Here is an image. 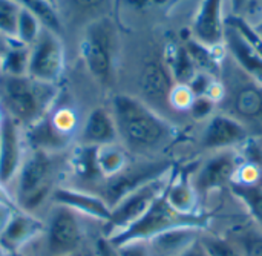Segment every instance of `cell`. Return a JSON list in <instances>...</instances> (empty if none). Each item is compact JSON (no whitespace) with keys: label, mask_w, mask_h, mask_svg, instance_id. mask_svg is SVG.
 Listing matches in <instances>:
<instances>
[{"label":"cell","mask_w":262,"mask_h":256,"mask_svg":"<svg viewBox=\"0 0 262 256\" xmlns=\"http://www.w3.org/2000/svg\"><path fill=\"white\" fill-rule=\"evenodd\" d=\"M120 256H154L149 241H130L117 247Z\"/></svg>","instance_id":"33"},{"label":"cell","mask_w":262,"mask_h":256,"mask_svg":"<svg viewBox=\"0 0 262 256\" xmlns=\"http://www.w3.org/2000/svg\"><path fill=\"white\" fill-rule=\"evenodd\" d=\"M95 161L101 178L107 180L118 175L132 160L120 143H114L95 147Z\"/></svg>","instance_id":"23"},{"label":"cell","mask_w":262,"mask_h":256,"mask_svg":"<svg viewBox=\"0 0 262 256\" xmlns=\"http://www.w3.org/2000/svg\"><path fill=\"white\" fill-rule=\"evenodd\" d=\"M221 112L244 124L253 138L262 137V84L255 80H233L223 92Z\"/></svg>","instance_id":"8"},{"label":"cell","mask_w":262,"mask_h":256,"mask_svg":"<svg viewBox=\"0 0 262 256\" xmlns=\"http://www.w3.org/2000/svg\"><path fill=\"white\" fill-rule=\"evenodd\" d=\"M210 224L209 215H184L177 212L167 203L164 192L150 204V207L129 227L120 233L107 238L115 247L130 243V241H149L154 237L177 227H198L207 230Z\"/></svg>","instance_id":"4"},{"label":"cell","mask_w":262,"mask_h":256,"mask_svg":"<svg viewBox=\"0 0 262 256\" xmlns=\"http://www.w3.org/2000/svg\"><path fill=\"white\" fill-rule=\"evenodd\" d=\"M45 232V220L15 209L0 233V246L9 255H18L25 247L37 241Z\"/></svg>","instance_id":"16"},{"label":"cell","mask_w":262,"mask_h":256,"mask_svg":"<svg viewBox=\"0 0 262 256\" xmlns=\"http://www.w3.org/2000/svg\"><path fill=\"white\" fill-rule=\"evenodd\" d=\"M26 152L23 127L6 117L0 129V183L8 189L17 177Z\"/></svg>","instance_id":"14"},{"label":"cell","mask_w":262,"mask_h":256,"mask_svg":"<svg viewBox=\"0 0 262 256\" xmlns=\"http://www.w3.org/2000/svg\"><path fill=\"white\" fill-rule=\"evenodd\" d=\"M193 34L204 46H218L224 40L223 0H204L193 22Z\"/></svg>","instance_id":"18"},{"label":"cell","mask_w":262,"mask_h":256,"mask_svg":"<svg viewBox=\"0 0 262 256\" xmlns=\"http://www.w3.org/2000/svg\"><path fill=\"white\" fill-rule=\"evenodd\" d=\"M41 29L43 26L40 25V22L26 8L21 6L17 25V41L25 46H31L38 38Z\"/></svg>","instance_id":"31"},{"label":"cell","mask_w":262,"mask_h":256,"mask_svg":"<svg viewBox=\"0 0 262 256\" xmlns=\"http://www.w3.org/2000/svg\"><path fill=\"white\" fill-rule=\"evenodd\" d=\"M49 2H52V3H55V5H57V0H49Z\"/></svg>","instance_id":"44"},{"label":"cell","mask_w":262,"mask_h":256,"mask_svg":"<svg viewBox=\"0 0 262 256\" xmlns=\"http://www.w3.org/2000/svg\"><path fill=\"white\" fill-rule=\"evenodd\" d=\"M203 232L198 227H177L154 237L149 244L154 256H180L200 240Z\"/></svg>","instance_id":"19"},{"label":"cell","mask_w":262,"mask_h":256,"mask_svg":"<svg viewBox=\"0 0 262 256\" xmlns=\"http://www.w3.org/2000/svg\"><path fill=\"white\" fill-rule=\"evenodd\" d=\"M92 250L95 256H120L117 252V247L104 237V235H100L94 244H92Z\"/></svg>","instance_id":"34"},{"label":"cell","mask_w":262,"mask_h":256,"mask_svg":"<svg viewBox=\"0 0 262 256\" xmlns=\"http://www.w3.org/2000/svg\"><path fill=\"white\" fill-rule=\"evenodd\" d=\"M164 197L170 207L184 215H196L200 206V197L192 184V180L186 174L170 177V181L164 190Z\"/></svg>","instance_id":"20"},{"label":"cell","mask_w":262,"mask_h":256,"mask_svg":"<svg viewBox=\"0 0 262 256\" xmlns=\"http://www.w3.org/2000/svg\"><path fill=\"white\" fill-rule=\"evenodd\" d=\"M64 71V45L61 35L41 29L38 38L29 46L28 75L43 81L57 84Z\"/></svg>","instance_id":"11"},{"label":"cell","mask_w":262,"mask_h":256,"mask_svg":"<svg viewBox=\"0 0 262 256\" xmlns=\"http://www.w3.org/2000/svg\"><path fill=\"white\" fill-rule=\"evenodd\" d=\"M48 118L60 135L75 143L81 123L72 108H68V106L57 108L48 114Z\"/></svg>","instance_id":"28"},{"label":"cell","mask_w":262,"mask_h":256,"mask_svg":"<svg viewBox=\"0 0 262 256\" xmlns=\"http://www.w3.org/2000/svg\"><path fill=\"white\" fill-rule=\"evenodd\" d=\"M14 210H15V209L11 207V206L0 204V233H2L3 229L6 227V224H8V221H9V218H11V215H12Z\"/></svg>","instance_id":"35"},{"label":"cell","mask_w":262,"mask_h":256,"mask_svg":"<svg viewBox=\"0 0 262 256\" xmlns=\"http://www.w3.org/2000/svg\"><path fill=\"white\" fill-rule=\"evenodd\" d=\"M21 5L17 0H0V34L17 41V25Z\"/></svg>","instance_id":"29"},{"label":"cell","mask_w":262,"mask_h":256,"mask_svg":"<svg viewBox=\"0 0 262 256\" xmlns=\"http://www.w3.org/2000/svg\"><path fill=\"white\" fill-rule=\"evenodd\" d=\"M200 243L210 256H243L236 244L226 237H216L204 230L200 237Z\"/></svg>","instance_id":"30"},{"label":"cell","mask_w":262,"mask_h":256,"mask_svg":"<svg viewBox=\"0 0 262 256\" xmlns=\"http://www.w3.org/2000/svg\"><path fill=\"white\" fill-rule=\"evenodd\" d=\"M106 5L107 0H57V8L60 11L63 25L66 18H72L88 26L89 23L106 17L101 12Z\"/></svg>","instance_id":"22"},{"label":"cell","mask_w":262,"mask_h":256,"mask_svg":"<svg viewBox=\"0 0 262 256\" xmlns=\"http://www.w3.org/2000/svg\"><path fill=\"white\" fill-rule=\"evenodd\" d=\"M109 109L115 120L118 143L130 157L158 158L175 140V126L132 94H115Z\"/></svg>","instance_id":"1"},{"label":"cell","mask_w":262,"mask_h":256,"mask_svg":"<svg viewBox=\"0 0 262 256\" xmlns=\"http://www.w3.org/2000/svg\"><path fill=\"white\" fill-rule=\"evenodd\" d=\"M84 256H95L94 250H92V247H91V249H88V250H84Z\"/></svg>","instance_id":"40"},{"label":"cell","mask_w":262,"mask_h":256,"mask_svg":"<svg viewBox=\"0 0 262 256\" xmlns=\"http://www.w3.org/2000/svg\"><path fill=\"white\" fill-rule=\"evenodd\" d=\"M172 174L164 175L158 180H154L137 190L123 197L111 210V218L103 224V235L111 238L130 224H134L149 207L150 204L166 190Z\"/></svg>","instance_id":"9"},{"label":"cell","mask_w":262,"mask_h":256,"mask_svg":"<svg viewBox=\"0 0 262 256\" xmlns=\"http://www.w3.org/2000/svg\"><path fill=\"white\" fill-rule=\"evenodd\" d=\"M115 49L117 32L109 17H101L84 26L80 41L81 58L91 75L104 86H109L114 78Z\"/></svg>","instance_id":"5"},{"label":"cell","mask_w":262,"mask_h":256,"mask_svg":"<svg viewBox=\"0 0 262 256\" xmlns=\"http://www.w3.org/2000/svg\"><path fill=\"white\" fill-rule=\"evenodd\" d=\"M57 95V84L38 81L29 75L0 72V108L23 129L45 118L52 111Z\"/></svg>","instance_id":"3"},{"label":"cell","mask_w":262,"mask_h":256,"mask_svg":"<svg viewBox=\"0 0 262 256\" xmlns=\"http://www.w3.org/2000/svg\"><path fill=\"white\" fill-rule=\"evenodd\" d=\"M243 163L239 149H226L206 154V158L201 160L195 172L190 175L198 197L204 198L224 186H230Z\"/></svg>","instance_id":"10"},{"label":"cell","mask_w":262,"mask_h":256,"mask_svg":"<svg viewBox=\"0 0 262 256\" xmlns=\"http://www.w3.org/2000/svg\"><path fill=\"white\" fill-rule=\"evenodd\" d=\"M52 204L68 207L80 217L98 221L101 224L107 223L112 210L104 198L97 192L68 184H61L55 189L52 195Z\"/></svg>","instance_id":"15"},{"label":"cell","mask_w":262,"mask_h":256,"mask_svg":"<svg viewBox=\"0 0 262 256\" xmlns=\"http://www.w3.org/2000/svg\"><path fill=\"white\" fill-rule=\"evenodd\" d=\"M69 170L68 152H45L28 149L23 164L9 190L15 207L45 218L52 206V195Z\"/></svg>","instance_id":"2"},{"label":"cell","mask_w":262,"mask_h":256,"mask_svg":"<svg viewBox=\"0 0 262 256\" xmlns=\"http://www.w3.org/2000/svg\"><path fill=\"white\" fill-rule=\"evenodd\" d=\"M224 40H227L229 49L243 69L259 84H262V55H259L249 41L243 37V34L235 28L229 26L224 32Z\"/></svg>","instance_id":"21"},{"label":"cell","mask_w":262,"mask_h":256,"mask_svg":"<svg viewBox=\"0 0 262 256\" xmlns=\"http://www.w3.org/2000/svg\"><path fill=\"white\" fill-rule=\"evenodd\" d=\"M175 89L172 77L158 58H147L137 75V94L141 101L160 112L170 104V95ZM161 114V112H160Z\"/></svg>","instance_id":"13"},{"label":"cell","mask_w":262,"mask_h":256,"mask_svg":"<svg viewBox=\"0 0 262 256\" xmlns=\"http://www.w3.org/2000/svg\"><path fill=\"white\" fill-rule=\"evenodd\" d=\"M114 143H118V132L111 109L103 106L94 108L81 123L75 144L100 147Z\"/></svg>","instance_id":"17"},{"label":"cell","mask_w":262,"mask_h":256,"mask_svg":"<svg viewBox=\"0 0 262 256\" xmlns=\"http://www.w3.org/2000/svg\"><path fill=\"white\" fill-rule=\"evenodd\" d=\"M9 256H17V255H9Z\"/></svg>","instance_id":"45"},{"label":"cell","mask_w":262,"mask_h":256,"mask_svg":"<svg viewBox=\"0 0 262 256\" xmlns=\"http://www.w3.org/2000/svg\"><path fill=\"white\" fill-rule=\"evenodd\" d=\"M250 138L253 137L244 124L224 112H216L201 123L196 144L201 152L212 154L226 149H239Z\"/></svg>","instance_id":"12"},{"label":"cell","mask_w":262,"mask_h":256,"mask_svg":"<svg viewBox=\"0 0 262 256\" xmlns=\"http://www.w3.org/2000/svg\"><path fill=\"white\" fill-rule=\"evenodd\" d=\"M172 161L164 158H135L118 175L103 180L97 194L104 198L111 209L127 194L172 172Z\"/></svg>","instance_id":"7"},{"label":"cell","mask_w":262,"mask_h":256,"mask_svg":"<svg viewBox=\"0 0 262 256\" xmlns=\"http://www.w3.org/2000/svg\"><path fill=\"white\" fill-rule=\"evenodd\" d=\"M29 46L12 40L9 49L3 51L0 72L8 75H28Z\"/></svg>","instance_id":"26"},{"label":"cell","mask_w":262,"mask_h":256,"mask_svg":"<svg viewBox=\"0 0 262 256\" xmlns=\"http://www.w3.org/2000/svg\"><path fill=\"white\" fill-rule=\"evenodd\" d=\"M5 118H6V115H5V112L2 111V108H0V129H2V126H3V123H5Z\"/></svg>","instance_id":"39"},{"label":"cell","mask_w":262,"mask_h":256,"mask_svg":"<svg viewBox=\"0 0 262 256\" xmlns=\"http://www.w3.org/2000/svg\"><path fill=\"white\" fill-rule=\"evenodd\" d=\"M0 256H9V253H8V252H6V250L2 247V246H0Z\"/></svg>","instance_id":"41"},{"label":"cell","mask_w":262,"mask_h":256,"mask_svg":"<svg viewBox=\"0 0 262 256\" xmlns=\"http://www.w3.org/2000/svg\"><path fill=\"white\" fill-rule=\"evenodd\" d=\"M0 204H6V206H11V207L17 209L11 190H9L6 186H3L2 183H0Z\"/></svg>","instance_id":"37"},{"label":"cell","mask_w":262,"mask_h":256,"mask_svg":"<svg viewBox=\"0 0 262 256\" xmlns=\"http://www.w3.org/2000/svg\"><path fill=\"white\" fill-rule=\"evenodd\" d=\"M249 2H250V0H230V3H232V11H233L235 14H241V12L247 8Z\"/></svg>","instance_id":"38"},{"label":"cell","mask_w":262,"mask_h":256,"mask_svg":"<svg viewBox=\"0 0 262 256\" xmlns=\"http://www.w3.org/2000/svg\"><path fill=\"white\" fill-rule=\"evenodd\" d=\"M215 106H216V103L212 98H209L207 95H200V97H195V100L190 104L187 112L190 114V117L195 121L203 123L215 114Z\"/></svg>","instance_id":"32"},{"label":"cell","mask_w":262,"mask_h":256,"mask_svg":"<svg viewBox=\"0 0 262 256\" xmlns=\"http://www.w3.org/2000/svg\"><path fill=\"white\" fill-rule=\"evenodd\" d=\"M180 256H210L207 252H206V249L203 247V244L200 243V240L196 241V243H193L187 250H184L183 253Z\"/></svg>","instance_id":"36"},{"label":"cell","mask_w":262,"mask_h":256,"mask_svg":"<svg viewBox=\"0 0 262 256\" xmlns=\"http://www.w3.org/2000/svg\"><path fill=\"white\" fill-rule=\"evenodd\" d=\"M232 195L247 209L253 224L262 230V183L232 181L229 186Z\"/></svg>","instance_id":"24"},{"label":"cell","mask_w":262,"mask_h":256,"mask_svg":"<svg viewBox=\"0 0 262 256\" xmlns=\"http://www.w3.org/2000/svg\"><path fill=\"white\" fill-rule=\"evenodd\" d=\"M43 256H68L81 252L86 240L83 217L74 210L52 204L45 215Z\"/></svg>","instance_id":"6"},{"label":"cell","mask_w":262,"mask_h":256,"mask_svg":"<svg viewBox=\"0 0 262 256\" xmlns=\"http://www.w3.org/2000/svg\"><path fill=\"white\" fill-rule=\"evenodd\" d=\"M2 55H3V51H0V65H2Z\"/></svg>","instance_id":"43"},{"label":"cell","mask_w":262,"mask_h":256,"mask_svg":"<svg viewBox=\"0 0 262 256\" xmlns=\"http://www.w3.org/2000/svg\"><path fill=\"white\" fill-rule=\"evenodd\" d=\"M23 8H26L45 29H49L58 35L63 34L64 25L60 11L55 3L49 0H17Z\"/></svg>","instance_id":"25"},{"label":"cell","mask_w":262,"mask_h":256,"mask_svg":"<svg viewBox=\"0 0 262 256\" xmlns=\"http://www.w3.org/2000/svg\"><path fill=\"white\" fill-rule=\"evenodd\" d=\"M243 256H262V230L255 226H243L235 229L229 237Z\"/></svg>","instance_id":"27"},{"label":"cell","mask_w":262,"mask_h":256,"mask_svg":"<svg viewBox=\"0 0 262 256\" xmlns=\"http://www.w3.org/2000/svg\"><path fill=\"white\" fill-rule=\"evenodd\" d=\"M68 256H84V250H81V252H77V253H72V255H68Z\"/></svg>","instance_id":"42"}]
</instances>
